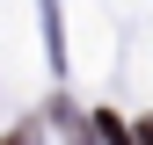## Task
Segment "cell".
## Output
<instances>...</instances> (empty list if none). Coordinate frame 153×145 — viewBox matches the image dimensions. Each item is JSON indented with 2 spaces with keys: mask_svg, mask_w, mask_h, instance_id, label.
Instances as JSON below:
<instances>
[{
  "mask_svg": "<svg viewBox=\"0 0 153 145\" xmlns=\"http://www.w3.org/2000/svg\"><path fill=\"white\" fill-rule=\"evenodd\" d=\"M0 145H36V123H22V131H7Z\"/></svg>",
  "mask_w": 153,
  "mask_h": 145,
  "instance_id": "obj_1",
  "label": "cell"
},
{
  "mask_svg": "<svg viewBox=\"0 0 153 145\" xmlns=\"http://www.w3.org/2000/svg\"><path fill=\"white\" fill-rule=\"evenodd\" d=\"M131 138H139V145H153V116H146V123H139V131H131Z\"/></svg>",
  "mask_w": 153,
  "mask_h": 145,
  "instance_id": "obj_2",
  "label": "cell"
}]
</instances>
